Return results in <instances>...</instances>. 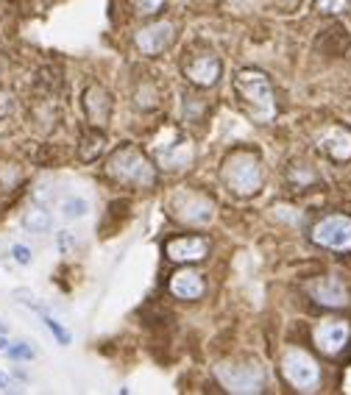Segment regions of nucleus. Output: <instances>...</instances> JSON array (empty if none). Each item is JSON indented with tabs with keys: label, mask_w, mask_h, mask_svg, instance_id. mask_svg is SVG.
Listing matches in <instances>:
<instances>
[{
	"label": "nucleus",
	"mask_w": 351,
	"mask_h": 395,
	"mask_svg": "<svg viewBox=\"0 0 351 395\" xmlns=\"http://www.w3.org/2000/svg\"><path fill=\"white\" fill-rule=\"evenodd\" d=\"M86 212H90V206H86L84 198H64L62 201V217L64 220H81V217H86Z\"/></svg>",
	"instance_id": "6ab92c4d"
},
{
	"label": "nucleus",
	"mask_w": 351,
	"mask_h": 395,
	"mask_svg": "<svg viewBox=\"0 0 351 395\" xmlns=\"http://www.w3.org/2000/svg\"><path fill=\"white\" fill-rule=\"evenodd\" d=\"M234 92L240 98V103L245 106V112L251 114V120L256 123H271L276 117V98H274V84L271 78L262 73V70H254V67H245L234 75Z\"/></svg>",
	"instance_id": "f03ea898"
},
{
	"label": "nucleus",
	"mask_w": 351,
	"mask_h": 395,
	"mask_svg": "<svg viewBox=\"0 0 351 395\" xmlns=\"http://www.w3.org/2000/svg\"><path fill=\"white\" fill-rule=\"evenodd\" d=\"M84 112L95 128H104L112 117V92L101 84H90L84 90Z\"/></svg>",
	"instance_id": "4468645a"
},
{
	"label": "nucleus",
	"mask_w": 351,
	"mask_h": 395,
	"mask_svg": "<svg viewBox=\"0 0 351 395\" xmlns=\"http://www.w3.org/2000/svg\"><path fill=\"white\" fill-rule=\"evenodd\" d=\"M156 162L165 167V170H182L190 164L193 159V145L184 134H179V131H173V137L167 142H159L156 145Z\"/></svg>",
	"instance_id": "ddd939ff"
},
{
	"label": "nucleus",
	"mask_w": 351,
	"mask_h": 395,
	"mask_svg": "<svg viewBox=\"0 0 351 395\" xmlns=\"http://www.w3.org/2000/svg\"><path fill=\"white\" fill-rule=\"evenodd\" d=\"M310 240L318 248L335 251V253H351V217L346 214H326L313 226Z\"/></svg>",
	"instance_id": "423d86ee"
},
{
	"label": "nucleus",
	"mask_w": 351,
	"mask_h": 395,
	"mask_svg": "<svg viewBox=\"0 0 351 395\" xmlns=\"http://www.w3.org/2000/svg\"><path fill=\"white\" fill-rule=\"evenodd\" d=\"M306 295H310L318 306H326V309H343V306H348V290L337 276L313 279L306 284Z\"/></svg>",
	"instance_id": "9b49d317"
},
{
	"label": "nucleus",
	"mask_w": 351,
	"mask_h": 395,
	"mask_svg": "<svg viewBox=\"0 0 351 395\" xmlns=\"http://www.w3.org/2000/svg\"><path fill=\"white\" fill-rule=\"evenodd\" d=\"M351 340V326L346 320H324L313 329V342L324 357H337Z\"/></svg>",
	"instance_id": "9d476101"
},
{
	"label": "nucleus",
	"mask_w": 351,
	"mask_h": 395,
	"mask_svg": "<svg viewBox=\"0 0 351 395\" xmlns=\"http://www.w3.org/2000/svg\"><path fill=\"white\" fill-rule=\"evenodd\" d=\"M318 148L335 159V162H348L351 159V128L346 125H329L318 137Z\"/></svg>",
	"instance_id": "2eb2a0df"
},
{
	"label": "nucleus",
	"mask_w": 351,
	"mask_h": 395,
	"mask_svg": "<svg viewBox=\"0 0 351 395\" xmlns=\"http://www.w3.org/2000/svg\"><path fill=\"white\" fill-rule=\"evenodd\" d=\"M12 259L17 262V265L28 268L31 262H34V253H31V248H28V245H20V242H14V245H12Z\"/></svg>",
	"instance_id": "b1692460"
},
{
	"label": "nucleus",
	"mask_w": 351,
	"mask_h": 395,
	"mask_svg": "<svg viewBox=\"0 0 351 395\" xmlns=\"http://www.w3.org/2000/svg\"><path fill=\"white\" fill-rule=\"evenodd\" d=\"M221 70H223V62L215 53H190L182 59V73L195 86H212L221 78Z\"/></svg>",
	"instance_id": "1a4fd4ad"
},
{
	"label": "nucleus",
	"mask_w": 351,
	"mask_h": 395,
	"mask_svg": "<svg viewBox=\"0 0 351 395\" xmlns=\"http://www.w3.org/2000/svg\"><path fill=\"white\" fill-rule=\"evenodd\" d=\"M176 34H179V31H176V23L159 20V23H154V25H145V28L137 31L134 45H137V51L145 53V56H159L162 51H167V48L173 45Z\"/></svg>",
	"instance_id": "6e6552de"
},
{
	"label": "nucleus",
	"mask_w": 351,
	"mask_h": 395,
	"mask_svg": "<svg viewBox=\"0 0 351 395\" xmlns=\"http://www.w3.org/2000/svg\"><path fill=\"white\" fill-rule=\"evenodd\" d=\"M42 315H45V326L53 331V337H56V342H59V345H70V342H73V334H70L64 326H59V320H56V318H51L48 312H42Z\"/></svg>",
	"instance_id": "412c9836"
},
{
	"label": "nucleus",
	"mask_w": 351,
	"mask_h": 395,
	"mask_svg": "<svg viewBox=\"0 0 351 395\" xmlns=\"http://www.w3.org/2000/svg\"><path fill=\"white\" fill-rule=\"evenodd\" d=\"M221 181L237 198H251L262 187V164L251 151H234L221 164Z\"/></svg>",
	"instance_id": "7ed1b4c3"
},
{
	"label": "nucleus",
	"mask_w": 351,
	"mask_h": 395,
	"mask_svg": "<svg viewBox=\"0 0 351 395\" xmlns=\"http://www.w3.org/2000/svg\"><path fill=\"white\" fill-rule=\"evenodd\" d=\"M56 245H59V251H62V253H70V251H73V245H75V237H73V231H59V237H56Z\"/></svg>",
	"instance_id": "393cba45"
},
{
	"label": "nucleus",
	"mask_w": 351,
	"mask_h": 395,
	"mask_svg": "<svg viewBox=\"0 0 351 395\" xmlns=\"http://www.w3.org/2000/svg\"><path fill=\"white\" fill-rule=\"evenodd\" d=\"M315 6L324 14H343L348 9V0H315Z\"/></svg>",
	"instance_id": "4be33fe9"
},
{
	"label": "nucleus",
	"mask_w": 351,
	"mask_h": 395,
	"mask_svg": "<svg viewBox=\"0 0 351 395\" xmlns=\"http://www.w3.org/2000/svg\"><path fill=\"white\" fill-rule=\"evenodd\" d=\"M20 226H23V231H28V234H45V231H51V226H53V217H51V212L48 209H28L23 217H20Z\"/></svg>",
	"instance_id": "a211bd4d"
},
{
	"label": "nucleus",
	"mask_w": 351,
	"mask_h": 395,
	"mask_svg": "<svg viewBox=\"0 0 351 395\" xmlns=\"http://www.w3.org/2000/svg\"><path fill=\"white\" fill-rule=\"evenodd\" d=\"M165 253L173 262H182V265H193L209 256V240L201 234H187V237H173L165 242Z\"/></svg>",
	"instance_id": "f8f14e48"
},
{
	"label": "nucleus",
	"mask_w": 351,
	"mask_h": 395,
	"mask_svg": "<svg viewBox=\"0 0 351 395\" xmlns=\"http://www.w3.org/2000/svg\"><path fill=\"white\" fill-rule=\"evenodd\" d=\"M9 329H6V323H0V334H6Z\"/></svg>",
	"instance_id": "c85d7f7f"
},
{
	"label": "nucleus",
	"mask_w": 351,
	"mask_h": 395,
	"mask_svg": "<svg viewBox=\"0 0 351 395\" xmlns=\"http://www.w3.org/2000/svg\"><path fill=\"white\" fill-rule=\"evenodd\" d=\"M6 348H9V340H6L3 334H0V351H6Z\"/></svg>",
	"instance_id": "cd10ccee"
},
{
	"label": "nucleus",
	"mask_w": 351,
	"mask_h": 395,
	"mask_svg": "<svg viewBox=\"0 0 351 395\" xmlns=\"http://www.w3.org/2000/svg\"><path fill=\"white\" fill-rule=\"evenodd\" d=\"M131 6H134V14L140 17H154L165 9V0H131Z\"/></svg>",
	"instance_id": "aec40b11"
},
{
	"label": "nucleus",
	"mask_w": 351,
	"mask_h": 395,
	"mask_svg": "<svg viewBox=\"0 0 351 395\" xmlns=\"http://www.w3.org/2000/svg\"><path fill=\"white\" fill-rule=\"evenodd\" d=\"M6 354H9L12 359H34V348L25 345V342H9Z\"/></svg>",
	"instance_id": "5701e85b"
},
{
	"label": "nucleus",
	"mask_w": 351,
	"mask_h": 395,
	"mask_svg": "<svg viewBox=\"0 0 351 395\" xmlns=\"http://www.w3.org/2000/svg\"><path fill=\"white\" fill-rule=\"evenodd\" d=\"M170 214L184 226H206L215 217V203L195 190H179L170 198Z\"/></svg>",
	"instance_id": "39448f33"
},
{
	"label": "nucleus",
	"mask_w": 351,
	"mask_h": 395,
	"mask_svg": "<svg viewBox=\"0 0 351 395\" xmlns=\"http://www.w3.org/2000/svg\"><path fill=\"white\" fill-rule=\"evenodd\" d=\"M167 290L173 298H179V301H198L204 298V276H198L195 270H176L167 281Z\"/></svg>",
	"instance_id": "dca6fc26"
},
{
	"label": "nucleus",
	"mask_w": 351,
	"mask_h": 395,
	"mask_svg": "<svg viewBox=\"0 0 351 395\" xmlns=\"http://www.w3.org/2000/svg\"><path fill=\"white\" fill-rule=\"evenodd\" d=\"M12 95L3 90V86H0V120H3V117H9L12 114Z\"/></svg>",
	"instance_id": "a878e982"
},
{
	"label": "nucleus",
	"mask_w": 351,
	"mask_h": 395,
	"mask_svg": "<svg viewBox=\"0 0 351 395\" xmlns=\"http://www.w3.org/2000/svg\"><path fill=\"white\" fill-rule=\"evenodd\" d=\"M12 390V379L6 373H0V392H9Z\"/></svg>",
	"instance_id": "bb28decb"
},
{
	"label": "nucleus",
	"mask_w": 351,
	"mask_h": 395,
	"mask_svg": "<svg viewBox=\"0 0 351 395\" xmlns=\"http://www.w3.org/2000/svg\"><path fill=\"white\" fill-rule=\"evenodd\" d=\"M217 376L226 384V390L232 392H259L265 373L256 365H217Z\"/></svg>",
	"instance_id": "0eeeda50"
},
{
	"label": "nucleus",
	"mask_w": 351,
	"mask_h": 395,
	"mask_svg": "<svg viewBox=\"0 0 351 395\" xmlns=\"http://www.w3.org/2000/svg\"><path fill=\"white\" fill-rule=\"evenodd\" d=\"M282 373L298 392H315L321 387V365L301 348H287L282 354Z\"/></svg>",
	"instance_id": "20e7f679"
},
{
	"label": "nucleus",
	"mask_w": 351,
	"mask_h": 395,
	"mask_svg": "<svg viewBox=\"0 0 351 395\" xmlns=\"http://www.w3.org/2000/svg\"><path fill=\"white\" fill-rule=\"evenodd\" d=\"M106 148V137H104V131L101 128H93V131H86V134L81 137V145H78V159L81 162H95Z\"/></svg>",
	"instance_id": "f3484780"
},
{
	"label": "nucleus",
	"mask_w": 351,
	"mask_h": 395,
	"mask_svg": "<svg viewBox=\"0 0 351 395\" xmlns=\"http://www.w3.org/2000/svg\"><path fill=\"white\" fill-rule=\"evenodd\" d=\"M106 175L112 181H117L120 187H137V190H148L156 184V167L151 164V159L137 148V145H120L109 153L106 159Z\"/></svg>",
	"instance_id": "f257e3e1"
}]
</instances>
